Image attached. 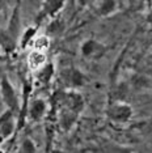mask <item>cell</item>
I'll return each instance as SVG.
<instances>
[{
	"instance_id": "1",
	"label": "cell",
	"mask_w": 152,
	"mask_h": 153,
	"mask_svg": "<svg viewBox=\"0 0 152 153\" xmlns=\"http://www.w3.org/2000/svg\"><path fill=\"white\" fill-rule=\"evenodd\" d=\"M0 97H1V102L7 107V111L12 113L13 115L20 113L19 96H17L13 85L8 81V79L5 76L0 80Z\"/></svg>"
},
{
	"instance_id": "2",
	"label": "cell",
	"mask_w": 152,
	"mask_h": 153,
	"mask_svg": "<svg viewBox=\"0 0 152 153\" xmlns=\"http://www.w3.org/2000/svg\"><path fill=\"white\" fill-rule=\"evenodd\" d=\"M133 115V109L126 103H114L108 109V117L114 122H127Z\"/></svg>"
},
{
	"instance_id": "3",
	"label": "cell",
	"mask_w": 152,
	"mask_h": 153,
	"mask_svg": "<svg viewBox=\"0 0 152 153\" xmlns=\"http://www.w3.org/2000/svg\"><path fill=\"white\" fill-rule=\"evenodd\" d=\"M46 110H47L46 102L41 98H37V100H33L30 102V105H28V115H29L32 120L38 122L45 117Z\"/></svg>"
},
{
	"instance_id": "4",
	"label": "cell",
	"mask_w": 152,
	"mask_h": 153,
	"mask_svg": "<svg viewBox=\"0 0 152 153\" xmlns=\"http://www.w3.org/2000/svg\"><path fill=\"white\" fill-rule=\"evenodd\" d=\"M104 53V46L95 39H88L83 43L81 54L84 58H96Z\"/></svg>"
},
{
	"instance_id": "5",
	"label": "cell",
	"mask_w": 152,
	"mask_h": 153,
	"mask_svg": "<svg viewBox=\"0 0 152 153\" xmlns=\"http://www.w3.org/2000/svg\"><path fill=\"white\" fill-rule=\"evenodd\" d=\"M47 56L45 53H38V51H32L28 56V65L32 71H39L42 67L46 65Z\"/></svg>"
},
{
	"instance_id": "6",
	"label": "cell",
	"mask_w": 152,
	"mask_h": 153,
	"mask_svg": "<svg viewBox=\"0 0 152 153\" xmlns=\"http://www.w3.org/2000/svg\"><path fill=\"white\" fill-rule=\"evenodd\" d=\"M7 33H8L15 41H17V37H19V33H20V12H19V7H16L15 11H13V13H12V17H11L9 24H8V29H7Z\"/></svg>"
},
{
	"instance_id": "7",
	"label": "cell",
	"mask_w": 152,
	"mask_h": 153,
	"mask_svg": "<svg viewBox=\"0 0 152 153\" xmlns=\"http://www.w3.org/2000/svg\"><path fill=\"white\" fill-rule=\"evenodd\" d=\"M64 7V1L60 0H53V1H45L43 3V9H42V16H50L54 17L58 12Z\"/></svg>"
},
{
	"instance_id": "8",
	"label": "cell",
	"mask_w": 152,
	"mask_h": 153,
	"mask_svg": "<svg viewBox=\"0 0 152 153\" xmlns=\"http://www.w3.org/2000/svg\"><path fill=\"white\" fill-rule=\"evenodd\" d=\"M66 79H67L68 84L71 86H81L84 85V81H85V76L76 68H71L67 72V77Z\"/></svg>"
},
{
	"instance_id": "9",
	"label": "cell",
	"mask_w": 152,
	"mask_h": 153,
	"mask_svg": "<svg viewBox=\"0 0 152 153\" xmlns=\"http://www.w3.org/2000/svg\"><path fill=\"white\" fill-rule=\"evenodd\" d=\"M54 75V65L51 63H46L45 67H42L39 71H37V80L41 84H49L51 77Z\"/></svg>"
},
{
	"instance_id": "10",
	"label": "cell",
	"mask_w": 152,
	"mask_h": 153,
	"mask_svg": "<svg viewBox=\"0 0 152 153\" xmlns=\"http://www.w3.org/2000/svg\"><path fill=\"white\" fill-rule=\"evenodd\" d=\"M30 45L33 46V51L45 53V51H47L50 47V38L47 36H38L32 41Z\"/></svg>"
},
{
	"instance_id": "11",
	"label": "cell",
	"mask_w": 152,
	"mask_h": 153,
	"mask_svg": "<svg viewBox=\"0 0 152 153\" xmlns=\"http://www.w3.org/2000/svg\"><path fill=\"white\" fill-rule=\"evenodd\" d=\"M36 34H37V26H30L25 29V32L21 36V42H20L21 48H25L28 45L32 43V41L36 38Z\"/></svg>"
},
{
	"instance_id": "12",
	"label": "cell",
	"mask_w": 152,
	"mask_h": 153,
	"mask_svg": "<svg viewBox=\"0 0 152 153\" xmlns=\"http://www.w3.org/2000/svg\"><path fill=\"white\" fill-rule=\"evenodd\" d=\"M114 9H115V1H113V0H106V1L100 3V13L104 16L112 13Z\"/></svg>"
},
{
	"instance_id": "13",
	"label": "cell",
	"mask_w": 152,
	"mask_h": 153,
	"mask_svg": "<svg viewBox=\"0 0 152 153\" xmlns=\"http://www.w3.org/2000/svg\"><path fill=\"white\" fill-rule=\"evenodd\" d=\"M36 145H34V143L30 140V139H25V140L22 141L21 147H20V151L19 153H36Z\"/></svg>"
},
{
	"instance_id": "14",
	"label": "cell",
	"mask_w": 152,
	"mask_h": 153,
	"mask_svg": "<svg viewBox=\"0 0 152 153\" xmlns=\"http://www.w3.org/2000/svg\"><path fill=\"white\" fill-rule=\"evenodd\" d=\"M108 153H133L129 148L119 147V145H109L108 147Z\"/></svg>"
},
{
	"instance_id": "15",
	"label": "cell",
	"mask_w": 152,
	"mask_h": 153,
	"mask_svg": "<svg viewBox=\"0 0 152 153\" xmlns=\"http://www.w3.org/2000/svg\"><path fill=\"white\" fill-rule=\"evenodd\" d=\"M62 27H63V26H62V24H60L59 20H53V22L49 25V33L55 34V33L60 32Z\"/></svg>"
},
{
	"instance_id": "16",
	"label": "cell",
	"mask_w": 152,
	"mask_h": 153,
	"mask_svg": "<svg viewBox=\"0 0 152 153\" xmlns=\"http://www.w3.org/2000/svg\"><path fill=\"white\" fill-rule=\"evenodd\" d=\"M4 7H5V3H4V1H0V11H1Z\"/></svg>"
},
{
	"instance_id": "17",
	"label": "cell",
	"mask_w": 152,
	"mask_h": 153,
	"mask_svg": "<svg viewBox=\"0 0 152 153\" xmlns=\"http://www.w3.org/2000/svg\"><path fill=\"white\" fill-rule=\"evenodd\" d=\"M53 153H63V152H60V151H53Z\"/></svg>"
},
{
	"instance_id": "18",
	"label": "cell",
	"mask_w": 152,
	"mask_h": 153,
	"mask_svg": "<svg viewBox=\"0 0 152 153\" xmlns=\"http://www.w3.org/2000/svg\"><path fill=\"white\" fill-rule=\"evenodd\" d=\"M0 153H4V151H1V149H0Z\"/></svg>"
},
{
	"instance_id": "19",
	"label": "cell",
	"mask_w": 152,
	"mask_h": 153,
	"mask_svg": "<svg viewBox=\"0 0 152 153\" xmlns=\"http://www.w3.org/2000/svg\"><path fill=\"white\" fill-rule=\"evenodd\" d=\"M151 59H152V55H151Z\"/></svg>"
}]
</instances>
